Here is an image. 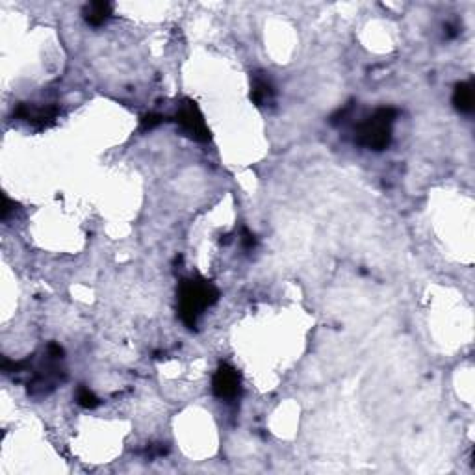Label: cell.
Returning a JSON list of instances; mask_svg holds the SVG:
<instances>
[{
	"instance_id": "6da1fadb",
	"label": "cell",
	"mask_w": 475,
	"mask_h": 475,
	"mask_svg": "<svg viewBox=\"0 0 475 475\" xmlns=\"http://www.w3.org/2000/svg\"><path fill=\"white\" fill-rule=\"evenodd\" d=\"M219 289L204 277H188L182 279L176 294V310L178 318L190 331H195L197 321L207 308L219 301Z\"/></svg>"
},
{
	"instance_id": "7a4b0ae2",
	"label": "cell",
	"mask_w": 475,
	"mask_h": 475,
	"mask_svg": "<svg viewBox=\"0 0 475 475\" xmlns=\"http://www.w3.org/2000/svg\"><path fill=\"white\" fill-rule=\"evenodd\" d=\"M398 117V110L382 106L362 121L355 130V141L364 149L384 150L392 143V129Z\"/></svg>"
},
{
	"instance_id": "3957f363",
	"label": "cell",
	"mask_w": 475,
	"mask_h": 475,
	"mask_svg": "<svg viewBox=\"0 0 475 475\" xmlns=\"http://www.w3.org/2000/svg\"><path fill=\"white\" fill-rule=\"evenodd\" d=\"M175 121L182 129V132L190 136L191 140L207 143L212 138L207 121H204V115L199 110L195 100H191V98H182L178 108H176Z\"/></svg>"
},
{
	"instance_id": "277c9868",
	"label": "cell",
	"mask_w": 475,
	"mask_h": 475,
	"mask_svg": "<svg viewBox=\"0 0 475 475\" xmlns=\"http://www.w3.org/2000/svg\"><path fill=\"white\" fill-rule=\"evenodd\" d=\"M212 392L221 401H233L242 392V375L230 364H219L212 377Z\"/></svg>"
},
{
	"instance_id": "5b68a950",
	"label": "cell",
	"mask_w": 475,
	"mask_h": 475,
	"mask_svg": "<svg viewBox=\"0 0 475 475\" xmlns=\"http://www.w3.org/2000/svg\"><path fill=\"white\" fill-rule=\"evenodd\" d=\"M56 106H36V104L22 103L13 110V117L21 119V121H28V123L36 124V126H48L56 121L58 117Z\"/></svg>"
},
{
	"instance_id": "8992f818",
	"label": "cell",
	"mask_w": 475,
	"mask_h": 475,
	"mask_svg": "<svg viewBox=\"0 0 475 475\" xmlns=\"http://www.w3.org/2000/svg\"><path fill=\"white\" fill-rule=\"evenodd\" d=\"M251 100L256 106H269L275 100V86L266 72L251 74Z\"/></svg>"
},
{
	"instance_id": "52a82bcc",
	"label": "cell",
	"mask_w": 475,
	"mask_h": 475,
	"mask_svg": "<svg viewBox=\"0 0 475 475\" xmlns=\"http://www.w3.org/2000/svg\"><path fill=\"white\" fill-rule=\"evenodd\" d=\"M112 13H114V4H110V2H89L82 10L84 21L95 28L103 26L112 17Z\"/></svg>"
},
{
	"instance_id": "ba28073f",
	"label": "cell",
	"mask_w": 475,
	"mask_h": 475,
	"mask_svg": "<svg viewBox=\"0 0 475 475\" xmlns=\"http://www.w3.org/2000/svg\"><path fill=\"white\" fill-rule=\"evenodd\" d=\"M453 106L460 114H471L475 108V97H474V84L459 82L453 89Z\"/></svg>"
},
{
	"instance_id": "9c48e42d",
	"label": "cell",
	"mask_w": 475,
	"mask_h": 475,
	"mask_svg": "<svg viewBox=\"0 0 475 475\" xmlns=\"http://www.w3.org/2000/svg\"><path fill=\"white\" fill-rule=\"evenodd\" d=\"M77 403L82 408H88V410H93L100 405V399L95 396L88 386H78L77 390Z\"/></svg>"
},
{
	"instance_id": "30bf717a",
	"label": "cell",
	"mask_w": 475,
	"mask_h": 475,
	"mask_svg": "<svg viewBox=\"0 0 475 475\" xmlns=\"http://www.w3.org/2000/svg\"><path fill=\"white\" fill-rule=\"evenodd\" d=\"M166 121V117L160 114H155V112H150V114L141 115L140 119V130L141 132H149V130L156 129V126H160L162 123Z\"/></svg>"
},
{
	"instance_id": "8fae6325",
	"label": "cell",
	"mask_w": 475,
	"mask_h": 475,
	"mask_svg": "<svg viewBox=\"0 0 475 475\" xmlns=\"http://www.w3.org/2000/svg\"><path fill=\"white\" fill-rule=\"evenodd\" d=\"M256 243H259V240H256V236H254L251 230H249L247 227L242 228V245L245 251H253L254 247H256Z\"/></svg>"
},
{
	"instance_id": "7c38bea8",
	"label": "cell",
	"mask_w": 475,
	"mask_h": 475,
	"mask_svg": "<svg viewBox=\"0 0 475 475\" xmlns=\"http://www.w3.org/2000/svg\"><path fill=\"white\" fill-rule=\"evenodd\" d=\"M13 210H17V204L13 201H11L10 197L4 195V207H2V219H8L10 217V214L13 212Z\"/></svg>"
},
{
	"instance_id": "4fadbf2b",
	"label": "cell",
	"mask_w": 475,
	"mask_h": 475,
	"mask_svg": "<svg viewBox=\"0 0 475 475\" xmlns=\"http://www.w3.org/2000/svg\"><path fill=\"white\" fill-rule=\"evenodd\" d=\"M457 34H459V28H457V26H453V25L445 26V36H448V37H455V36H457Z\"/></svg>"
}]
</instances>
